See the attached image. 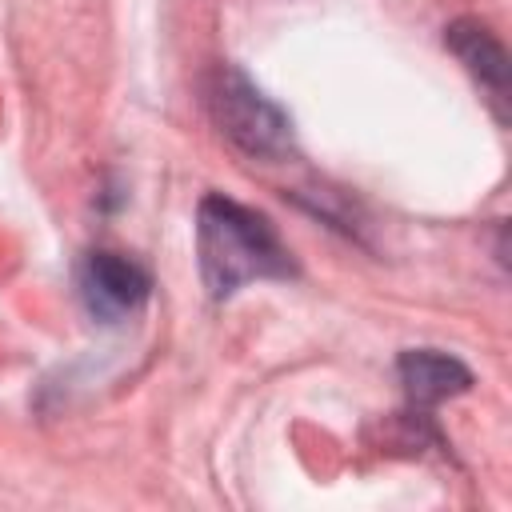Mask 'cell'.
I'll use <instances>...</instances> for the list:
<instances>
[{
  "label": "cell",
  "mask_w": 512,
  "mask_h": 512,
  "mask_svg": "<svg viewBox=\"0 0 512 512\" xmlns=\"http://www.w3.org/2000/svg\"><path fill=\"white\" fill-rule=\"evenodd\" d=\"M400 380H404V392L412 404H440V400L464 392L472 384V372L456 356L416 348V352L400 356Z\"/></svg>",
  "instance_id": "277c9868"
},
{
  "label": "cell",
  "mask_w": 512,
  "mask_h": 512,
  "mask_svg": "<svg viewBox=\"0 0 512 512\" xmlns=\"http://www.w3.org/2000/svg\"><path fill=\"white\" fill-rule=\"evenodd\" d=\"M448 44H452V52L468 64V72L492 92V100H504V96H508V56H504L500 40H496L484 24H476V20L452 24Z\"/></svg>",
  "instance_id": "5b68a950"
},
{
  "label": "cell",
  "mask_w": 512,
  "mask_h": 512,
  "mask_svg": "<svg viewBox=\"0 0 512 512\" xmlns=\"http://www.w3.org/2000/svg\"><path fill=\"white\" fill-rule=\"evenodd\" d=\"M212 108H216L220 128L248 152L272 156L288 140V120L280 116V108L268 104L240 72H220L216 92H212Z\"/></svg>",
  "instance_id": "7a4b0ae2"
},
{
  "label": "cell",
  "mask_w": 512,
  "mask_h": 512,
  "mask_svg": "<svg viewBox=\"0 0 512 512\" xmlns=\"http://www.w3.org/2000/svg\"><path fill=\"white\" fill-rule=\"evenodd\" d=\"M196 248H200V272L212 296H232L248 280L292 272L288 248L280 244L276 228L260 212L228 196H208L200 204Z\"/></svg>",
  "instance_id": "6da1fadb"
},
{
  "label": "cell",
  "mask_w": 512,
  "mask_h": 512,
  "mask_svg": "<svg viewBox=\"0 0 512 512\" xmlns=\"http://www.w3.org/2000/svg\"><path fill=\"white\" fill-rule=\"evenodd\" d=\"M76 288H80V300L84 308L104 320V324H116L124 316H132L144 300H148V272L120 256V252H88L84 264H80V276H76Z\"/></svg>",
  "instance_id": "3957f363"
}]
</instances>
